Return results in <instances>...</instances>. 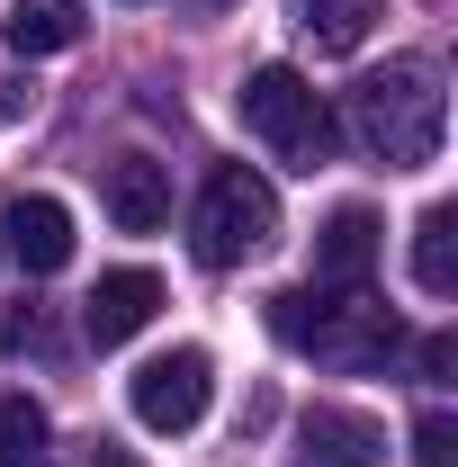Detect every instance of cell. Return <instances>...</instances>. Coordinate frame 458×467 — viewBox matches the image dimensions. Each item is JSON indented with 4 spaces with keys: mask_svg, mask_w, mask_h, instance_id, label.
I'll list each match as a JSON object with an SVG mask.
<instances>
[{
    "mask_svg": "<svg viewBox=\"0 0 458 467\" xmlns=\"http://www.w3.org/2000/svg\"><path fill=\"white\" fill-rule=\"evenodd\" d=\"M350 144L369 153V162H387V171H422L432 153H441V135H450V90H441V63L404 55L387 72H369L359 90H350Z\"/></svg>",
    "mask_w": 458,
    "mask_h": 467,
    "instance_id": "1",
    "label": "cell"
},
{
    "mask_svg": "<svg viewBox=\"0 0 458 467\" xmlns=\"http://www.w3.org/2000/svg\"><path fill=\"white\" fill-rule=\"evenodd\" d=\"M234 117H243V135H261V144L279 153L287 171H324L333 144H342L333 109L315 99V81H306L297 63H261V72L234 90Z\"/></svg>",
    "mask_w": 458,
    "mask_h": 467,
    "instance_id": "2",
    "label": "cell"
},
{
    "mask_svg": "<svg viewBox=\"0 0 458 467\" xmlns=\"http://www.w3.org/2000/svg\"><path fill=\"white\" fill-rule=\"evenodd\" d=\"M270 234H279V189L261 171H207L198 189V216H189V243H198V261L207 270H234V261H252V252H270Z\"/></svg>",
    "mask_w": 458,
    "mask_h": 467,
    "instance_id": "3",
    "label": "cell"
},
{
    "mask_svg": "<svg viewBox=\"0 0 458 467\" xmlns=\"http://www.w3.org/2000/svg\"><path fill=\"white\" fill-rule=\"evenodd\" d=\"M207 396H216V359H207L198 342H180V350H162V359H144V368H135V387H126L135 422H144V431H172V441L207 413Z\"/></svg>",
    "mask_w": 458,
    "mask_h": 467,
    "instance_id": "4",
    "label": "cell"
},
{
    "mask_svg": "<svg viewBox=\"0 0 458 467\" xmlns=\"http://www.w3.org/2000/svg\"><path fill=\"white\" fill-rule=\"evenodd\" d=\"M396 342H404V324L387 315V306H378V296L342 288V306H324V296H315L306 350H315L324 368H387V359H396Z\"/></svg>",
    "mask_w": 458,
    "mask_h": 467,
    "instance_id": "5",
    "label": "cell"
},
{
    "mask_svg": "<svg viewBox=\"0 0 458 467\" xmlns=\"http://www.w3.org/2000/svg\"><path fill=\"white\" fill-rule=\"evenodd\" d=\"M387 459V431L350 405H315L297 422V467H378Z\"/></svg>",
    "mask_w": 458,
    "mask_h": 467,
    "instance_id": "6",
    "label": "cell"
},
{
    "mask_svg": "<svg viewBox=\"0 0 458 467\" xmlns=\"http://www.w3.org/2000/svg\"><path fill=\"white\" fill-rule=\"evenodd\" d=\"M153 306H162V279H153V270H109V279L90 288V306H81V333L99 350H117V342H135V333L153 324Z\"/></svg>",
    "mask_w": 458,
    "mask_h": 467,
    "instance_id": "7",
    "label": "cell"
},
{
    "mask_svg": "<svg viewBox=\"0 0 458 467\" xmlns=\"http://www.w3.org/2000/svg\"><path fill=\"white\" fill-rule=\"evenodd\" d=\"M378 270V216L369 207H333L315 225V288H359Z\"/></svg>",
    "mask_w": 458,
    "mask_h": 467,
    "instance_id": "8",
    "label": "cell"
},
{
    "mask_svg": "<svg viewBox=\"0 0 458 467\" xmlns=\"http://www.w3.org/2000/svg\"><path fill=\"white\" fill-rule=\"evenodd\" d=\"M99 198H109L117 234H162V216H172V171L144 162V153H126V162H109Z\"/></svg>",
    "mask_w": 458,
    "mask_h": 467,
    "instance_id": "9",
    "label": "cell"
},
{
    "mask_svg": "<svg viewBox=\"0 0 458 467\" xmlns=\"http://www.w3.org/2000/svg\"><path fill=\"white\" fill-rule=\"evenodd\" d=\"M0 234H9V252H18L36 279L72 261V207H63V198H18V207L0 216Z\"/></svg>",
    "mask_w": 458,
    "mask_h": 467,
    "instance_id": "10",
    "label": "cell"
},
{
    "mask_svg": "<svg viewBox=\"0 0 458 467\" xmlns=\"http://www.w3.org/2000/svg\"><path fill=\"white\" fill-rule=\"evenodd\" d=\"M81 27H90V9L81 0H18L9 18H0V36H9V55H63V46H81Z\"/></svg>",
    "mask_w": 458,
    "mask_h": 467,
    "instance_id": "11",
    "label": "cell"
},
{
    "mask_svg": "<svg viewBox=\"0 0 458 467\" xmlns=\"http://www.w3.org/2000/svg\"><path fill=\"white\" fill-rule=\"evenodd\" d=\"M378 18H387V0H297V36L315 55H359Z\"/></svg>",
    "mask_w": 458,
    "mask_h": 467,
    "instance_id": "12",
    "label": "cell"
},
{
    "mask_svg": "<svg viewBox=\"0 0 458 467\" xmlns=\"http://www.w3.org/2000/svg\"><path fill=\"white\" fill-rule=\"evenodd\" d=\"M413 288L458 296V207H422V225H413Z\"/></svg>",
    "mask_w": 458,
    "mask_h": 467,
    "instance_id": "13",
    "label": "cell"
},
{
    "mask_svg": "<svg viewBox=\"0 0 458 467\" xmlns=\"http://www.w3.org/2000/svg\"><path fill=\"white\" fill-rule=\"evenodd\" d=\"M46 405L36 396H0V467H27V459H46Z\"/></svg>",
    "mask_w": 458,
    "mask_h": 467,
    "instance_id": "14",
    "label": "cell"
},
{
    "mask_svg": "<svg viewBox=\"0 0 458 467\" xmlns=\"http://www.w3.org/2000/svg\"><path fill=\"white\" fill-rule=\"evenodd\" d=\"M413 467H458V422L450 413H422L413 422Z\"/></svg>",
    "mask_w": 458,
    "mask_h": 467,
    "instance_id": "15",
    "label": "cell"
},
{
    "mask_svg": "<svg viewBox=\"0 0 458 467\" xmlns=\"http://www.w3.org/2000/svg\"><path fill=\"white\" fill-rule=\"evenodd\" d=\"M306 324H315V288H279L270 296V333H279L287 350H306Z\"/></svg>",
    "mask_w": 458,
    "mask_h": 467,
    "instance_id": "16",
    "label": "cell"
},
{
    "mask_svg": "<svg viewBox=\"0 0 458 467\" xmlns=\"http://www.w3.org/2000/svg\"><path fill=\"white\" fill-rule=\"evenodd\" d=\"M458 378V333H432L422 342V387H450Z\"/></svg>",
    "mask_w": 458,
    "mask_h": 467,
    "instance_id": "17",
    "label": "cell"
},
{
    "mask_svg": "<svg viewBox=\"0 0 458 467\" xmlns=\"http://www.w3.org/2000/svg\"><path fill=\"white\" fill-rule=\"evenodd\" d=\"M27 342H36V306H18V315L0 324V350H27Z\"/></svg>",
    "mask_w": 458,
    "mask_h": 467,
    "instance_id": "18",
    "label": "cell"
},
{
    "mask_svg": "<svg viewBox=\"0 0 458 467\" xmlns=\"http://www.w3.org/2000/svg\"><path fill=\"white\" fill-rule=\"evenodd\" d=\"M90 467H135V459H117V450H109V441H99V459H90Z\"/></svg>",
    "mask_w": 458,
    "mask_h": 467,
    "instance_id": "19",
    "label": "cell"
},
{
    "mask_svg": "<svg viewBox=\"0 0 458 467\" xmlns=\"http://www.w3.org/2000/svg\"><path fill=\"white\" fill-rule=\"evenodd\" d=\"M207 9H225V0H207Z\"/></svg>",
    "mask_w": 458,
    "mask_h": 467,
    "instance_id": "20",
    "label": "cell"
},
{
    "mask_svg": "<svg viewBox=\"0 0 458 467\" xmlns=\"http://www.w3.org/2000/svg\"><path fill=\"white\" fill-rule=\"evenodd\" d=\"M27 467H46V459H27Z\"/></svg>",
    "mask_w": 458,
    "mask_h": 467,
    "instance_id": "21",
    "label": "cell"
}]
</instances>
